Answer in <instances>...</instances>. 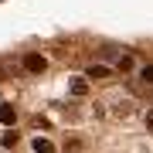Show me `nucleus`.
I'll use <instances>...</instances> for the list:
<instances>
[{
    "mask_svg": "<svg viewBox=\"0 0 153 153\" xmlns=\"http://www.w3.org/2000/svg\"><path fill=\"white\" fill-rule=\"evenodd\" d=\"M88 92V82L85 78H75V82H71V95H85Z\"/></svg>",
    "mask_w": 153,
    "mask_h": 153,
    "instance_id": "5",
    "label": "nucleus"
},
{
    "mask_svg": "<svg viewBox=\"0 0 153 153\" xmlns=\"http://www.w3.org/2000/svg\"><path fill=\"white\" fill-rule=\"evenodd\" d=\"M34 153H55V143L44 140V136H38V140H34Z\"/></svg>",
    "mask_w": 153,
    "mask_h": 153,
    "instance_id": "4",
    "label": "nucleus"
},
{
    "mask_svg": "<svg viewBox=\"0 0 153 153\" xmlns=\"http://www.w3.org/2000/svg\"><path fill=\"white\" fill-rule=\"evenodd\" d=\"M0 123H4V126H14L17 123V109L10 102H0Z\"/></svg>",
    "mask_w": 153,
    "mask_h": 153,
    "instance_id": "3",
    "label": "nucleus"
},
{
    "mask_svg": "<svg viewBox=\"0 0 153 153\" xmlns=\"http://www.w3.org/2000/svg\"><path fill=\"white\" fill-rule=\"evenodd\" d=\"M140 78H143L146 85H153V65H143V68H140Z\"/></svg>",
    "mask_w": 153,
    "mask_h": 153,
    "instance_id": "7",
    "label": "nucleus"
},
{
    "mask_svg": "<svg viewBox=\"0 0 153 153\" xmlns=\"http://www.w3.org/2000/svg\"><path fill=\"white\" fill-rule=\"evenodd\" d=\"M21 65H24V71H27V75H41V71L48 68V58L38 55V51H27V55L21 58Z\"/></svg>",
    "mask_w": 153,
    "mask_h": 153,
    "instance_id": "1",
    "label": "nucleus"
},
{
    "mask_svg": "<svg viewBox=\"0 0 153 153\" xmlns=\"http://www.w3.org/2000/svg\"><path fill=\"white\" fill-rule=\"evenodd\" d=\"M17 140H21V133H14V129H10V133H4V146H7V150L17 146Z\"/></svg>",
    "mask_w": 153,
    "mask_h": 153,
    "instance_id": "6",
    "label": "nucleus"
},
{
    "mask_svg": "<svg viewBox=\"0 0 153 153\" xmlns=\"http://www.w3.org/2000/svg\"><path fill=\"white\" fill-rule=\"evenodd\" d=\"M146 129H153V109L146 112Z\"/></svg>",
    "mask_w": 153,
    "mask_h": 153,
    "instance_id": "9",
    "label": "nucleus"
},
{
    "mask_svg": "<svg viewBox=\"0 0 153 153\" xmlns=\"http://www.w3.org/2000/svg\"><path fill=\"white\" fill-rule=\"evenodd\" d=\"M109 75H112V68H105V65H88L85 68V78H95V82H102Z\"/></svg>",
    "mask_w": 153,
    "mask_h": 153,
    "instance_id": "2",
    "label": "nucleus"
},
{
    "mask_svg": "<svg viewBox=\"0 0 153 153\" xmlns=\"http://www.w3.org/2000/svg\"><path fill=\"white\" fill-rule=\"evenodd\" d=\"M129 68H133V55H123L119 58V71H129Z\"/></svg>",
    "mask_w": 153,
    "mask_h": 153,
    "instance_id": "8",
    "label": "nucleus"
}]
</instances>
